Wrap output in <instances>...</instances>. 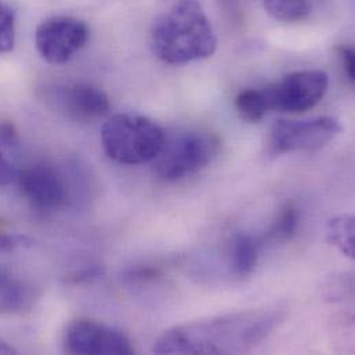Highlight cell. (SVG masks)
Instances as JSON below:
<instances>
[{
    "label": "cell",
    "instance_id": "21",
    "mask_svg": "<svg viewBox=\"0 0 355 355\" xmlns=\"http://www.w3.org/2000/svg\"><path fill=\"white\" fill-rule=\"evenodd\" d=\"M17 176H18V171L11 165V162L0 148V187H6L17 181Z\"/></svg>",
    "mask_w": 355,
    "mask_h": 355
},
{
    "label": "cell",
    "instance_id": "15",
    "mask_svg": "<svg viewBox=\"0 0 355 355\" xmlns=\"http://www.w3.org/2000/svg\"><path fill=\"white\" fill-rule=\"evenodd\" d=\"M299 227V211L297 207L292 203H286L270 230L267 231L266 241L271 242H288L291 241Z\"/></svg>",
    "mask_w": 355,
    "mask_h": 355
},
{
    "label": "cell",
    "instance_id": "22",
    "mask_svg": "<svg viewBox=\"0 0 355 355\" xmlns=\"http://www.w3.org/2000/svg\"><path fill=\"white\" fill-rule=\"evenodd\" d=\"M12 353H15V350L6 342L0 340V354H12Z\"/></svg>",
    "mask_w": 355,
    "mask_h": 355
},
{
    "label": "cell",
    "instance_id": "9",
    "mask_svg": "<svg viewBox=\"0 0 355 355\" xmlns=\"http://www.w3.org/2000/svg\"><path fill=\"white\" fill-rule=\"evenodd\" d=\"M64 349L69 354L130 355V339L112 327L92 320H76L64 332Z\"/></svg>",
    "mask_w": 355,
    "mask_h": 355
},
{
    "label": "cell",
    "instance_id": "18",
    "mask_svg": "<svg viewBox=\"0 0 355 355\" xmlns=\"http://www.w3.org/2000/svg\"><path fill=\"white\" fill-rule=\"evenodd\" d=\"M19 147V137L12 123L0 121V148L3 151H15Z\"/></svg>",
    "mask_w": 355,
    "mask_h": 355
},
{
    "label": "cell",
    "instance_id": "1",
    "mask_svg": "<svg viewBox=\"0 0 355 355\" xmlns=\"http://www.w3.org/2000/svg\"><path fill=\"white\" fill-rule=\"evenodd\" d=\"M278 307L231 313L166 331L157 354H241L259 346L281 322Z\"/></svg>",
    "mask_w": 355,
    "mask_h": 355
},
{
    "label": "cell",
    "instance_id": "16",
    "mask_svg": "<svg viewBox=\"0 0 355 355\" xmlns=\"http://www.w3.org/2000/svg\"><path fill=\"white\" fill-rule=\"evenodd\" d=\"M264 8L270 17L282 22H296L310 14L309 0H264Z\"/></svg>",
    "mask_w": 355,
    "mask_h": 355
},
{
    "label": "cell",
    "instance_id": "7",
    "mask_svg": "<svg viewBox=\"0 0 355 355\" xmlns=\"http://www.w3.org/2000/svg\"><path fill=\"white\" fill-rule=\"evenodd\" d=\"M90 39L87 24L75 17L58 15L43 21L35 32L40 57L53 65L68 62Z\"/></svg>",
    "mask_w": 355,
    "mask_h": 355
},
{
    "label": "cell",
    "instance_id": "8",
    "mask_svg": "<svg viewBox=\"0 0 355 355\" xmlns=\"http://www.w3.org/2000/svg\"><path fill=\"white\" fill-rule=\"evenodd\" d=\"M44 103L65 118L90 123L105 116L110 111L107 94L89 83H62L44 89Z\"/></svg>",
    "mask_w": 355,
    "mask_h": 355
},
{
    "label": "cell",
    "instance_id": "13",
    "mask_svg": "<svg viewBox=\"0 0 355 355\" xmlns=\"http://www.w3.org/2000/svg\"><path fill=\"white\" fill-rule=\"evenodd\" d=\"M354 224V217L345 214L331 218L327 227L328 242L350 259H354L355 254Z\"/></svg>",
    "mask_w": 355,
    "mask_h": 355
},
{
    "label": "cell",
    "instance_id": "20",
    "mask_svg": "<svg viewBox=\"0 0 355 355\" xmlns=\"http://www.w3.org/2000/svg\"><path fill=\"white\" fill-rule=\"evenodd\" d=\"M338 54L342 60V64L345 65V71L349 80L353 83L355 79V53L353 47L340 46L338 47Z\"/></svg>",
    "mask_w": 355,
    "mask_h": 355
},
{
    "label": "cell",
    "instance_id": "11",
    "mask_svg": "<svg viewBox=\"0 0 355 355\" xmlns=\"http://www.w3.org/2000/svg\"><path fill=\"white\" fill-rule=\"evenodd\" d=\"M32 302V288L8 270L0 268V315L19 313Z\"/></svg>",
    "mask_w": 355,
    "mask_h": 355
},
{
    "label": "cell",
    "instance_id": "2",
    "mask_svg": "<svg viewBox=\"0 0 355 355\" xmlns=\"http://www.w3.org/2000/svg\"><path fill=\"white\" fill-rule=\"evenodd\" d=\"M150 44L161 61L184 65L213 55L217 37L202 6L196 0H180L157 18Z\"/></svg>",
    "mask_w": 355,
    "mask_h": 355
},
{
    "label": "cell",
    "instance_id": "5",
    "mask_svg": "<svg viewBox=\"0 0 355 355\" xmlns=\"http://www.w3.org/2000/svg\"><path fill=\"white\" fill-rule=\"evenodd\" d=\"M329 86L328 75L318 69L296 71L281 82L264 87L268 108L278 112L300 114L314 108Z\"/></svg>",
    "mask_w": 355,
    "mask_h": 355
},
{
    "label": "cell",
    "instance_id": "4",
    "mask_svg": "<svg viewBox=\"0 0 355 355\" xmlns=\"http://www.w3.org/2000/svg\"><path fill=\"white\" fill-rule=\"evenodd\" d=\"M220 140L200 129L178 130L165 135L162 148L154 162V172L162 181L173 182L206 168L218 154Z\"/></svg>",
    "mask_w": 355,
    "mask_h": 355
},
{
    "label": "cell",
    "instance_id": "3",
    "mask_svg": "<svg viewBox=\"0 0 355 355\" xmlns=\"http://www.w3.org/2000/svg\"><path fill=\"white\" fill-rule=\"evenodd\" d=\"M166 132L147 116L118 114L107 119L101 129L105 154L122 165L153 162L159 154Z\"/></svg>",
    "mask_w": 355,
    "mask_h": 355
},
{
    "label": "cell",
    "instance_id": "6",
    "mask_svg": "<svg viewBox=\"0 0 355 355\" xmlns=\"http://www.w3.org/2000/svg\"><path fill=\"white\" fill-rule=\"evenodd\" d=\"M339 119L318 116L307 121H278L271 129L272 154L311 153L327 147L342 132Z\"/></svg>",
    "mask_w": 355,
    "mask_h": 355
},
{
    "label": "cell",
    "instance_id": "14",
    "mask_svg": "<svg viewBox=\"0 0 355 355\" xmlns=\"http://www.w3.org/2000/svg\"><path fill=\"white\" fill-rule=\"evenodd\" d=\"M235 108L239 118L248 123H257L270 112L268 101L263 89L241 92L235 98Z\"/></svg>",
    "mask_w": 355,
    "mask_h": 355
},
{
    "label": "cell",
    "instance_id": "12",
    "mask_svg": "<svg viewBox=\"0 0 355 355\" xmlns=\"http://www.w3.org/2000/svg\"><path fill=\"white\" fill-rule=\"evenodd\" d=\"M264 241L250 234H235L231 241V267L236 275H249L257 266Z\"/></svg>",
    "mask_w": 355,
    "mask_h": 355
},
{
    "label": "cell",
    "instance_id": "10",
    "mask_svg": "<svg viewBox=\"0 0 355 355\" xmlns=\"http://www.w3.org/2000/svg\"><path fill=\"white\" fill-rule=\"evenodd\" d=\"M18 187L22 195L42 210H53L67 200V188L61 176L46 165L18 171Z\"/></svg>",
    "mask_w": 355,
    "mask_h": 355
},
{
    "label": "cell",
    "instance_id": "23",
    "mask_svg": "<svg viewBox=\"0 0 355 355\" xmlns=\"http://www.w3.org/2000/svg\"><path fill=\"white\" fill-rule=\"evenodd\" d=\"M223 1H224V6L228 4V6L231 7V10L234 11V1H235V0H223Z\"/></svg>",
    "mask_w": 355,
    "mask_h": 355
},
{
    "label": "cell",
    "instance_id": "19",
    "mask_svg": "<svg viewBox=\"0 0 355 355\" xmlns=\"http://www.w3.org/2000/svg\"><path fill=\"white\" fill-rule=\"evenodd\" d=\"M32 245V239L28 238L26 235H21V234H3L0 232V252L6 253V252H12L18 248H24V246H31Z\"/></svg>",
    "mask_w": 355,
    "mask_h": 355
},
{
    "label": "cell",
    "instance_id": "17",
    "mask_svg": "<svg viewBox=\"0 0 355 355\" xmlns=\"http://www.w3.org/2000/svg\"><path fill=\"white\" fill-rule=\"evenodd\" d=\"M15 44V12L0 1V54L8 53Z\"/></svg>",
    "mask_w": 355,
    "mask_h": 355
}]
</instances>
